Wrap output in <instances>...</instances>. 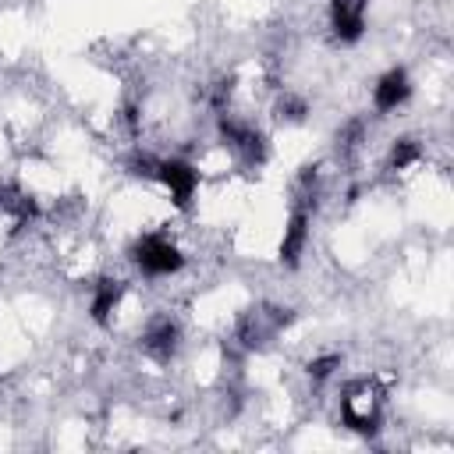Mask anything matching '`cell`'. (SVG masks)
<instances>
[{"label": "cell", "instance_id": "cell-1", "mask_svg": "<svg viewBox=\"0 0 454 454\" xmlns=\"http://www.w3.org/2000/svg\"><path fill=\"white\" fill-rule=\"evenodd\" d=\"M135 262L142 273L149 277H167V273H177L184 266V255L177 252V245H170L163 234H145L138 245H135Z\"/></svg>", "mask_w": 454, "mask_h": 454}, {"label": "cell", "instance_id": "cell-2", "mask_svg": "<svg viewBox=\"0 0 454 454\" xmlns=\"http://www.w3.org/2000/svg\"><path fill=\"white\" fill-rule=\"evenodd\" d=\"M330 28L340 43H355L365 32V0H333L330 4Z\"/></svg>", "mask_w": 454, "mask_h": 454}, {"label": "cell", "instance_id": "cell-3", "mask_svg": "<svg viewBox=\"0 0 454 454\" xmlns=\"http://www.w3.org/2000/svg\"><path fill=\"white\" fill-rule=\"evenodd\" d=\"M156 174H160V181L167 184L170 199L184 209V206L192 202L195 188H199V174H195V167H188V163H181V160H167V163L156 167Z\"/></svg>", "mask_w": 454, "mask_h": 454}, {"label": "cell", "instance_id": "cell-4", "mask_svg": "<svg viewBox=\"0 0 454 454\" xmlns=\"http://www.w3.org/2000/svg\"><path fill=\"white\" fill-rule=\"evenodd\" d=\"M408 96H411L408 74H404L401 67H390V71L376 82V89H372V106H376L380 114H390V110H397Z\"/></svg>", "mask_w": 454, "mask_h": 454}, {"label": "cell", "instance_id": "cell-5", "mask_svg": "<svg viewBox=\"0 0 454 454\" xmlns=\"http://www.w3.org/2000/svg\"><path fill=\"white\" fill-rule=\"evenodd\" d=\"M305 241H309V209L305 206H294L291 209V220L284 227V241H280L284 266H298V259L305 252Z\"/></svg>", "mask_w": 454, "mask_h": 454}, {"label": "cell", "instance_id": "cell-6", "mask_svg": "<svg viewBox=\"0 0 454 454\" xmlns=\"http://www.w3.org/2000/svg\"><path fill=\"white\" fill-rule=\"evenodd\" d=\"M121 291H124L121 280H99V284H96V294H92V319H96V323H106V319H110L114 305L121 301Z\"/></svg>", "mask_w": 454, "mask_h": 454}, {"label": "cell", "instance_id": "cell-7", "mask_svg": "<svg viewBox=\"0 0 454 454\" xmlns=\"http://www.w3.org/2000/svg\"><path fill=\"white\" fill-rule=\"evenodd\" d=\"M174 344H177V326H174L170 319L156 323V326L145 333V348H149V351H156V355H170V351H174Z\"/></svg>", "mask_w": 454, "mask_h": 454}, {"label": "cell", "instance_id": "cell-8", "mask_svg": "<svg viewBox=\"0 0 454 454\" xmlns=\"http://www.w3.org/2000/svg\"><path fill=\"white\" fill-rule=\"evenodd\" d=\"M419 156H422V149H419L415 138H397V142H394V153H390V167H394V170H404V167H411Z\"/></svg>", "mask_w": 454, "mask_h": 454}, {"label": "cell", "instance_id": "cell-9", "mask_svg": "<svg viewBox=\"0 0 454 454\" xmlns=\"http://www.w3.org/2000/svg\"><path fill=\"white\" fill-rule=\"evenodd\" d=\"M337 365H340V358H337V355L316 358V362H309V376H312V380H326V376H330Z\"/></svg>", "mask_w": 454, "mask_h": 454}]
</instances>
